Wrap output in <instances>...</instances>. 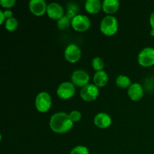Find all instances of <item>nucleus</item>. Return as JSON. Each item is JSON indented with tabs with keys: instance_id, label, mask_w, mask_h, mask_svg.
<instances>
[{
	"instance_id": "nucleus-15",
	"label": "nucleus",
	"mask_w": 154,
	"mask_h": 154,
	"mask_svg": "<svg viewBox=\"0 0 154 154\" xmlns=\"http://www.w3.org/2000/svg\"><path fill=\"white\" fill-rule=\"evenodd\" d=\"M93 82L98 87H103L107 85L108 82V75L105 71L96 72L93 76Z\"/></svg>"
},
{
	"instance_id": "nucleus-28",
	"label": "nucleus",
	"mask_w": 154,
	"mask_h": 154,
	"mask_svg": "<svg viewBox=\"0 0 154 154\" xmlns=\"http://www.w3.org/2000/svg\"><path fill=\"white\" fill-rule=\"evenodd\" d=\"M150 35L153 36V37H154V30L153 29L150 30Z\"/></svg>"
},
{
	"instance_id": "nucleus-7",
	"label": "nucleus",
	"mask_w": 154,
	"mask_h": 154,
	"mask_svg": "<svg viewBox=\"0 0 154 154\" xmlns=\"http://www.w3.org/2000/svg\"><path fill=\"white\" fill-rule=\"evenodd\" d=\"M72 83L78 87H84L90 82V75L86 71L82 69L75 70L72 75Z\"/></svg>"
},
{
	"instance_id": "nucleus-12",
	"label": "nucleus",
	"mask_w": 154,
	"mask_h": 154,
	"mask_svg": "<svg viewBox=\"0 0 154 154\" xmlns=\"http://www.w3.org/2000/svg\"><path fill=\"white\" fill-rule=\"evenodd\" d=\"M128 96L132 100L139 101L144 96V88L139 83H133L128 88Z\"/></svg>"
},
{
	"instance_id": "nucleus-14",
	"label": "nucleus",
	"mask_w": 154,
	"mask_h": 154,
	"mask_svg": "<svg viewBox=\"0 0 154 154\" xmlns=\"http://www.w3.org/2000/svg\"><path fill=\"white\" fill-rule=\"evenodd\" d=\"M120 2L117 0H104L102 2V10L108 15L113 14L118 11Z\"/></svg>"
},
{
	"instance_id": "nucleus-26",
	"label": "nucleus",
	"mask_w": 154,
	"mask_h": 154,
	"mask_svg": "<svg viewBox=\"0 0 154 154\" xmlns=\"http://www.w3.org/2000/svg\"><path fill=\"white\" fill-rule=\"evenodd\" d=\"M150 24L152 29L154 30V11L152 12L150 16Z\"/></svg>"
},
{
	"instance_id": "nucleus-5",
	"label": "nucleus",
	"mask_w": 154,
	"mask_h": 154,
	"mask_svg": "<svg viewBox=\"0 0 154 154\" xmlns=\"http://www.w3.org/2000/svg\"><path fill=\"white\" fill-rule=\"evenodd\" d=\"M90 18L84 14H77L72 20V26L77 32H85L90 27Z\"/></svg>"
},
{
	"instance_id": "nucleus-19",
	"label": "nucleus",
	"mask_w": 154,
	"mask_h": 154,
	"mask_svg": "<svg viewBox=\"0 0 154 154\" xmlns=\"http://www.w3.org/2000/svg\"><path fill=\"white\" fill-rule=\"evenodd\" d=\"M18 21L15 17H11L10 19H8L5 23V27L6 29L9 32H14L17 29L18 27Z\"/></svg>"
},
{
	"instance_id": "nucleus-9",
	"label": "nucleus",
	"mask_w": 154,
	"mask_h": 154,
	"mask_svg": "<svg viewBox=\"0 0 154 154\" xmlns=\"http://www.w3.org/2000/svg\"><path fill=\"white\" fill-rule=\"evenodd\" d=\"M75 93V86L72 82H63L58 86L57 90V94L60 99H71Z\"/></svg>"
},
{
	"instance_id": "nucleus-27",
	"label": "nucleus",
	"mask_w": 154,
	"mask_h": 154,
	"mask_svg": "<svg viewBox=\"0 0 154 154\" xmlns=\"http://www.w3.org/2000/svg\"><path fill=\"white\" fill-rule=\"evenodd\" d=\"M5 21H6V19L4 14V11L0 10V23L3 24V23H4Z\"/></svg>"
},
{
	"instance_id": "nucleus-3",
	"label": "nucleus",
	"mask_w": 154,
	"mask_h": 154,
	"mask_svg": "<svg viewBox=\"0 0 154 154\" xmlns=\"http://www.w3.org/2000/svg\"><path fill=\"white\" fill-rule=\"evenodd\" d=\"M35 105L39 112L45 113L49 111L52 105V99L49 93L47 92L39 93L35 98Z\"/></svg>"
},
{
	"instance_id": "nucleus-2",
	"label": "nucleus",
	"mask_w": 154,
	"mask_h": 154,
	"mask_svg": "<svg viewBox=\"0 0 154 154\" xmlns=\"http://www.w3.org/2000/svg\"><path fill=\"white\" fill-rule=\"evenodd\" d=\"M118 27V20L112 15L105 16L100 23L101 32L107 36H111L116 34Z\"/></svg>"
},
{
	"instance_id": "nucleus-22",
	"label": "nucleus",
	"mask_w": 154,
	"mask_h": 154,
	"mask_svg": "<svg viewBox=\"0 0 154 154\" xmlns=\"http://www.w3.org/2000/svg\"><path fill=\"white\" fill-rule=\"evenodd\" d=\"M69 117H70L71 120H72L73 123H76V122H78L81 119V113L79 111H77V110H75V111H72V112L69 114Z\"/></svg>"
},
{
	"instance_id": "nucleus-18",
	"label": "nucleus",
	"mask_w": 154,
	"mask_h": 154,
	"mask_svg": "<svg viewBox=\"0 0 154 154\" xmlns=\"http://www.w3.org/2000/svg\"><path fill=\"white\" fill-rule=\"evenodd\" d=\"M70 25H72V20L66 15H64L57 20V27L60 30L66 29Z\"/></svg>"
},
{
	"instance_id": "nucleus-21",
	"label": "nucleus",
	"mask_w": 154,
	"mask_h": 154,
	"mask_svg": "<svg viewBox=\"0 0 154 154\" xmlns=\"http://www.w3.org/2000/svg\"><path fill=\"white\" fill-rule=\"evenodd\" d=\"M69 154H90V152H89V150L87 149V147L82 145H79L74 147L71 150Z\"/></svg>"
},
{
	"instance_id": "nucleus-25",
	"label": "nucleus",
	"mask_w": 154,
	"mask_h": 154,
	"mask_svg": "<svg viewBox=\"0 0 154 154\" xmlns=\"http://www.w3.org/2000/svg\"><path fill=\"white\" fill-rule=\"evenodd\" d=\"M4 14H5V17L6 20H7L8 19H10V18L13 17H12L13 16V13H12L11 11L10 10H7V9H6V10L4 11Z\"/></svg>"
},
{
	"instance_id": "nucleus-10",
	"label": "nucleus",
	"mask_w": 154,
	"mask_h": 154,
	"mask_svg": "<svg viewBox=\"0 0 154 154\" xmlns=\"http://www.w3.org/2000/svg\"><path fill=\"white\" fill-rule=\"evenodd\" d=\"M47 5L45 0H31L29 2L30 11L35 16H42L47 13Z\"/></svg>"
},
{
	"instance_id": "nucleus-23",
	"label": "nucleus",
	"mask_w": 154,
	"mask_h": 154,
	"mask_svg": "<svg viewBox=\"0 0 154 154\" xmlns=\"http://www.w3.org/2000/svg\"><path fill=\"white\" fill-rule=\"evenodd\" d=\"M16 3L15 0H1L0 4L5 8H11L13 7Z\"/></svg>"
},
{
	"instance_id": "nucleus-4",
	"label": "nucleus",
	"mask_w": 154,
	"mask_h": 154,
	"mask_svg": "<svg viewBox=\"0 0 154 154\" xmlns=\"http://www.w3.org/2000/svg\"><path fill=\"white\" fill-rule=\"evenodd\" d=\"M138 62L143 67H150L154 65V48L147 47L141 50L138 56Z\"/></svg>"
},
{
	"instance_id": "nucleus-16",
	"label": "nucleus",
	"mask_w": 154,
	"mask_h": 154,
	"mask_svg": "<svg viewBox=\"0 0 154 154\" xmlns=\"http://www.w3.org/2000/svg\"><path fill=\"white\" fill-rule=\"evenodd\" d=\"M102 8V3L99 0H87L85 2V9L89 14L99 13Z\"/></svg>"
},
{
	"instance_id": "nucleus-24",
	"label": "nucleus",
	"mask_w": 154,
	"mask_h": 154,
	"mask_svg": "<svg viewBox=\"0 0 154 154\" xmlns=\"http://www.w3.org/2000/svg\"><path fill=\"white\" fill-rule=\"evenodd\" d=\"M66 16L68 17L69 18V19L72 20V19H73L74 17H75V16H76V10H75V9H73L72 8H69L68 9L67 12H66Z\"/></svg>"
},
{
	"instance_id": "nucleus-1",
	"label": "nucleus",
	"mask_w": 154,
	"mask_h": 154,
	"mask_svg": "<svg viewBox=\"0 0 154 154\" xmlns=\"http://www.w3.org/2000/svg\"><path fill=\"white\" fill-rule=\"evenodd\" d=\"M49 124L54 132L64 134L73 127L74 123L71 120L69 114L65 112H57L51 116Z\"/></svg>"
},
{
	"instance_id": "nucleus-11",
	"label": "nucleus",
	"mask_w": 154,
	"mask_h": 154,
	"mask_svg": "<svg viewBox=\"0 0 154 154\" xmlns=\"http://www.w3.org/2000/svg\"><path fill=\"white\" fill-rule=\"evenodd\" d=\"M47 14L52 20H60L64 16V8L60 4L57 2H51L48 5Z\"/></svg>"
},
{
	"instance_id": "nucleus-13",
	"label": "nucleus",
	"mask_w": 154,
	"mask_h": 154,
	"mask_svg": "<svg viewBox=\"0 0 154 154\" xmlns=\"http://www.w3.org/2000/svg\"><path fill=\"white\" fill-rule=\"evenodd\" d=\"M93 122L97 127L100 129H106L111 126L112 120L109 114L107 113L100 112L95 116Z\"/></svg>"
},
{
	"instance_id": "nucleus-20",
	"label": "nucleus",
	"mask_w": 154,
	"mask_h": 154,
	"mask_svg": "<svg viewBox=\"0 0 154 154\" xmlns=\"http://www.w3.org/2000/svg\"><path fill=\"white\" fill-rule=\"evenodd\" d=\"M92 66L94 70H96V72H99V71L103 70L105 67V63L101 57H96L92 60Z\"/></svg>"
},
{
	"instance_id": "nucleus-6",
	"label": "nucleus",
	"mask_w": 154,
	"mask_h": 154,
	"mask_svg": "<svg viewBox=\"0 0 154 154\" xmlns=\"http://www.w3.org/2000/svg\"><path fill=\"white\" fill-rule=\"evenodd\" d=\"M99 95V87L92 84H89L88 85L85 86L80 91V96L81 99L86 102H92L96 100Z\"/></svg>"
},
{
	"instance_id": "nucleus-17",
	"label": "nucleus",
	"mask_w": 154,
	"mask_h": 154,
	"mask_svg": "<svg viewBox=\"0 0 154 154\" xmlns=\"http://www.w3.org/2000/svg\"><path fill=\"white\" fill-rule=\"evenodd\" d=\"M116 84L120 88L126 89L130 87L132 82H131L130 78L128 76L124 75H120L116 78Z\"/></svg>"
},
{
	"instance_id": "nucleus-8",
	"label": "nucleus",
	"mask_w": 154,
	"mask_h": 154,
	"mask_svg": "<svg viewBox=\"0 0 154 154\" xmlns=\"http://www.w3.org/2000/svg\"><path fill=\"white\" fill-rule=\"evenodd\" d=\"M65 59L71 63H75L81 57V51L75 44H69L64 51Z\"/></svg>"
}]
</instances>
